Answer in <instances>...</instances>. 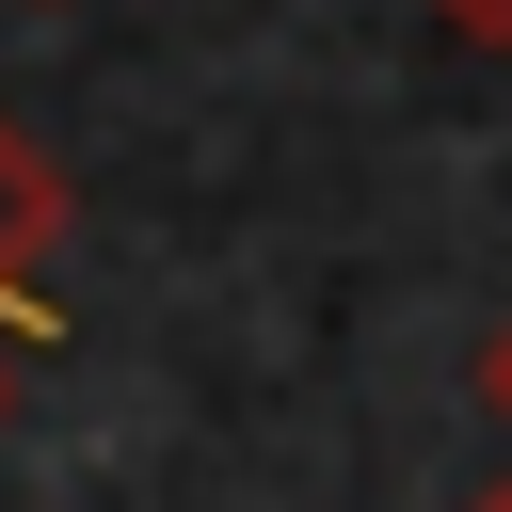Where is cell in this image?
Returning <instances> with one entry per match:
<instances>
[{"mask_svg": "<svg viewBox=\"0 0 512 512\" xmlns=\"http://www.w3.org/2000/svg\"><path fill=\"white\" fill-rule=\"evenodd\" d=\"M48 256H64V176L32 160V128H0V320H48Z\"/></svg>", "mask_w": 512, "mask_h": 512, "instance_id": "1", "label": "cell"}, {"mask_svg": "<svg viewBox=\"0 0 512 512\" xmlns=\"http://www.w3.org/2000/svg\"><path fill=\"white\" fill-rule=\"evenodd\" d=\"M432 32H464V48H512V0H432Z\"/></svg>", "mask_w": 512, "mask_h": 512, "instance_id": "2", "label": "cell"}, {"mask_svg": "<svg viewBox=\"0 0 512 512\" xmlns=\"http://www.w3.org/2000/svg\"><path fill=\"white\" fill-rule=\"evenodd\" d=\"M480 416H496V432H512V320H496V336H480Z\"/></svg>", "mask_w": 512, "mask_h": 512, "instance_id": "3", "label": "cell"}, {"mask_svg": "<svg viewBox=\"0 0 512 512\" xmlns=\"http://www.w3.org/2000/svg\"><path fill=\"white\" fill-rule=\"evenodd\" d=\"M48 352V320H0V400H16V368Z\"/></svg>", "mask_w": 512, "mask_h": 512, "instance_id": "4", "label": "cell"}, {"mask_svg": "<svg viewBox=\"0 0 512 512\" xmlns=\"http://www.w3.org/2000/svg\"><path fill=\"white\" fill-rule=\"evenodd\" d=\"M464 512H512V496H464Z\"/></svg>", "mask_w": 512, "mask_h": 512, "instance_id": "5", "label": "cell"}]
</instances>
